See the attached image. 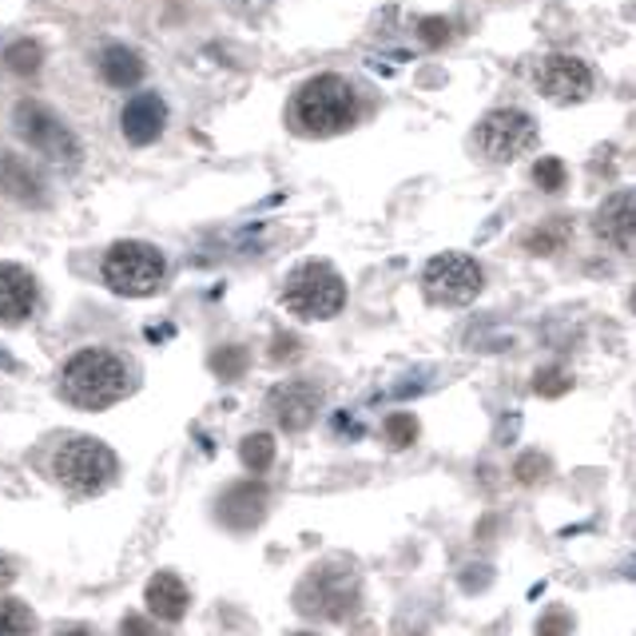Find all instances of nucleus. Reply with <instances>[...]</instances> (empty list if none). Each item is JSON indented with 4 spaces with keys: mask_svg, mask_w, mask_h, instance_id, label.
I'll list each match as a JSON object with an SVG mask.
<instances>
[{
    "mask_svg": "<svg viewBox=\"0 0 636 636\" xmlns=\"http://www.w3.org/2000/svg\"><path fill=\"white\" fill-rule=\"evenodd\" d=\"M100 275H104L108 291L124 299H148L160 291L163 275H168V259L160 248L143 243V239H120L104 251V263H100Z\"/></svg>",
    "mask_w": 636,
    "mask_h": 636,
    "instance_id": "obj_3",
    "label": "nucleus"
},
{
    "mask_svg": "<svg viewBox=\"0 0 636 636\" xmlns=\"http://www.w3.org/2000/svg\"><path fill=\"white\" fill-rule=\"evenodd\" d=\"M359 600V577L351 569H314L299 589L306 617H346Z\"/></svg>",
    "mask_w": 636,
    "mask_h": 636,
    "instance_id": "obj_9",
    "label": "nucleus"
},
{
    "mask_svg": "<svg viewBox=\"0 0 636 636\" xmlns=\"http://www.w3.org/2000/svg\"><path fill=\"white\" fill-rule=\"evenodd\" d=\"M4 64H9L12 72H20V77H29V72H37V64H40V48L32 44V40H17V44L4 52Z\"/></svg>",
    "mask_w": 636,
    "mask_h": 636,
    "instance_id": "obj_21",
    "label": "nucleus"
},
{
    "mask_svg": "<svg viewBox=\"0 0 636 636\" xmlns=\"http://www.w3.org/2000/svg\"><path fill=\"white\" fill-rule=\"evenodd\" d=\"M37 311V279L17 263H0V323H24Z\"/></svg>",
    "mask_w": 636,
    "mask_h": 636,
    "instance_id": "obj_15",
    "label": "nucleus"
},
{
    "mask_svg": "<svg viewBox=\"0 0 636 636\" xmlns=\"http://www.w3.org/2000/svg\"><path fill=\"white\" fill-rule=\"evenodd\" d=\"M593 228H597V235L605 239L608 248L636 255V188L608 195V200L597 208Z\"/></svg>",
    "mask_w": 636,
    "mask_h": 636,
    "instance_id": "obj_12",
    "label": "nucleus"
},
{
    "mask_svg": "<svg viewBox=\"0 0 636 636\" xmlns=\"http://www.w3.org/2000/svg\"><path fill=\"white\" fill-rule=\"evenodd\" d=\"M633 311H636V291H633Z\"/></svg>",
    "mask_w": 636,
    "mask_h": 636,
    "instance_id": "obj_29",
    "label": "nucleus"
},
{
    "mask_svg": "<svg viewBox=\"0 0 636 636\" xmlns=\"http://www.w3.org/2000/svg\"><path fill=\"white\" fill-rule=\"evenodd\" d=\"M422 291L437 306H470L482 295V266L462 251H446L426 263L422 271Z\"/></svg>",
    "mask_w": 636,
    "mask_h": 636,
    "instance_id": "obj_7",
    "label": "nucleus"
},
{
    "mask_svg": "<svg viewBox=\"0 0 636 636\" xmlns=\"http://www.w3.org/2000/svg\"><path fill=\"white\" fill-rule=\"evenodd\" d=\"M115 470L120 466H115L112 446L92 434L68 437L64 446L57 450V457H52V474H57V482L64 485L68 494H80V497L104 494L108 485H112Z\"/></svg>",
    "mask_w": 636,
    "mask_h": 636,
    "instance_id": "obj_4",
    "label": "nucleus"
},
{
    "mask_svg": "<svg viewBox=\"0 0 636 636\" xmlns=\"http://www.w3.org/2000/svg\"><path fill=\"white\" fill-rule=\"evenodd\" d=\"M143 605H148V613L160 620H180L183 613H188L191 605V593L188 585H183V577H175L171 569L155 573L152 581H148V589H143Z\"/></svg>",
    "mask_w": 636,
    "mask_h": 636,
    "instance_id": "obj_16",
    "label": "nucleus"
},
{
    "mask_svg": "<svg viewBox=\"0 0 636 636\" xmlns=\"http://www.w3.org/2000/svg\"><path fill=\"white\" fill-rule=\"evenodd\" d=\"M263 509H266L263 485L243 482L223 494V502H219V522L231 525V529H251V525L263 522Z\"/></svg>",
    "mask_w": 636,
    "mask_h": 636,
    "instance_id": "obj_17",
    "label": "nucleus"
},
{
    "mask_svg": "<svg viewBox=\"0 0 636 636\" xmlns=\"http://www.w3.org/2000/svg\"><path fill=\"white\" fill-rule=\"evenodd\" d=\"M100 77L112 88H135L143 80V60L135 57L132 48L112 44L104 57H100Z\"/></svg>",
    "mask_w": 636,
    "mask_h": 636,
    "instance_id": "obj_18",
    "label": "nucleus"
},
{
    "mask_svg": "<svg viewBox=\"0 0 636 636\" xmlns=\"http://www.w3.org/2000/svg\"><path fill=\"white\" fill-rule=\"evenodd\" d=\"M37 628V617L32 608L17 597H0V636H20V633H32Z\"/></svg>",
    "mask_w": 636,
    "mask_h": 636,
    "instance_id": "obj_20",
    "label": "nucleus"
},
{
    "mask_svg": "<svg viewBox=\"0 0 636 636\" xmlns=\"http://www.w3.org/2000/svg\"><path fill=\"white\" fill-rule=\"evenodd\" d=\"M132 390V374H128L124 359L100 346L72 354L60 374V394L80 410H108L120 398H128Z\"/></svg>",
    "mask_w": 636,
    "mask_h": 636,
    "instance_id": "obj_1",
    "label": "nucleus"
},
{
    "mask_svg": "<svg viewBox=\"0 0 636 636\" xmlns=\"http://www.w3.org/2000/svg\"><path fill=\"white\" fill-rule=\"evenodd\" d=\"M239 462L251 470V474H263L271 462H275V437L271 434H248L239 442Z\"/></svg>",
    "mask_w": 636,
    "mask_h": 636,
    "instance_id": "obj_19",
    "label": "nucleus"
},
{
    "mask_svg": "<svg viewBox=\"0 0 636 636\" xmlns=\"http://www.w3.org/2000/svg\"><path fill=\"white\" fill-rule=\"evenodd\" d=\"M168 124V108L155 92H140L135 100L124 104V115H120V128H124V140L143 148V143H155Z\"/></svg>",
    "mask_w": 636,
    "mask_h": 636,
    "instance_id": "obj_14",
    "label": "nucleus"
},
{
    "mask_svg": "<svg viewBox=\"0 0 636 636\" xmlns=\"http://www.w3.org/2000/svg\"><path fill=\"white\" fill-rule=\"evenodd\" d=\"M283 303L299 319H334L346 306V283L331 263H303L291 271L283 286Z\"/></svg>",
    "mask_w": 636,
    "mask_h": 636,
    "instance_id": "obj_5",
    "label": "nucleus"
},
{
    "mask_svg": "<svg viewBox=\"0 0 636 636\" xmlns=\"http://www.w3.org/2000/svg\"><path fill=\"white\" fill-rule=\"evenodd\" d=\"M12 124H17L20 140L32 143V152L48 155L52 163H68V168H77L80 163L77 135H72V128H68L52 108L37 104V100H20Z\"/></svg>",
    "mask_w": 636,
    "mask_h": 636,
    "instance_id": "obj_6",
    "label": "nucleus"
},
{
    "mask_svg": "<svg viewBox=\"0 0 636 636\" xmlns=\"http://www.w3.org/2000/svg\"><path fill=\"white\" fill-rule=\"evenodd\" d=\"M537 88L557 104H577V100H585L593 92V72L585 60L557 52V57H545L537 64Z\"/></svg>",
    "mask_w": 636,
    "mask_h": 636,
    "instance_id": "obj_10",
    "label": "nucleus"
},
{
    "mask_svg": "<svg viewBox=\"0 0 636 636\" xmlns=\"http://www.w3.org/2000/svg\"><path fill=\"white\" fill-rule=\"evenodd\" d=\"M533 183H537L542 191H561V188H565V163H561V160L533 163Z\"/></svg>",
    "mask_w": 636,
    "mask_h": 636,
    "instance_id": "obj_23",
    "label": "nucleus"
},
{
    "mask_svg": "<svg viewBox=\"0 0 636 636\" xmlns=\"http://www.w3.org/2000/svg\"><path fill=\"white\" fill-rule=\"evenodd\" d=\"M386 437H390V446H414V437H418V422L410 418V414H394V418L386 422Z\"/></svg>",
    "mask_w": 636,
    "mask_h": 636,
    "instance_id": "obj_22",
    "label": "nucleus"
},
{
    "mask_svg": "<svg viewBox=\"0 0 636 636\" xmlns=\"http://www.w3.org/2000/svg\"><path fill=\"white\" fill-rule=\"evenodd\" d=\"M569 386H573V378L565 371H542L537 378H533V390L545 394V398H557V394H565Z\"/></svg>",
    "mask_w": 636,
    "mask_h": 636,
    "instance_id": "obj_24",
    "label": "nucleus"
},
{
    "mask_svg": "<svg viewBox=\"0 0 636 636\" xmlns=\"http://www.w3.org/2000/svg\"><path fill=\"white\" fill-rule=\"evenodd\" d=\"M0 191H4L12 203H20V208H44L48 200L44 171L32 168V163L17 152H0Z\"/></svg>",
    "mask_w": 636,
    "mask_h": 636,
    "instance_id": "obj_13",
    "label": "nucleus"
},
{
    "mask_svg": "<svg viewBox=\"0 0 636 636\" xmlns=\"http://www.w3.org/2000/svg\"><path fill=\"white\" fill-rule=\"evenodd\" d=\"M477 143L494 163H513L525 152H533L537 124H533V115L517 112V108H502V112H489L477 124Z\"/></svg>",
    "mask_w": 636,
    "mask_h": 636,
    "instance_id": "obj_8",
    "label": "nucleus"
},
{
    "mask_svg": "<svg viewBox=\"0 0 636 636\" xmlns=\"http://www.w3.org/2000/svg\"><path fill=\"white\" fill-rule=\"evenodd\" d=\"M266 406H271V414H275L279 426L291 430V434H299V430H306L314 418H319L323 394H319L314 382H283V386L271 390Z\"/></svg>",
    "mask_w": 636,
    "mask_h": 636,
    "instance_id": "obj_11",
    "label": "nucleus"
},
{
    "mask_svg": "<svg viewBox=\"0 0 636 636\" xmlns=\"http://www.w3.org/2000/svg\"><path fill=\"white\" fill-rule=\"evenodd\" d=\"M359 120V95L342 77H314L295 95V124L306 135H339Z\"/></svg>",
    "mask_w": 636,
    "mask_h": 636,
    "instance_id": "obj_2",
    "label": "nucleus"
},
{
    "mask_svg": "<svg viewBox=\"0 0 636 636\" xmlns=\"http://www.w3.org/2000/svg\"><path fill=\"white\" fill-rule=\"evenodd\" d=\"M545 474H549V457L545 454H525L522 462H517V482L533 485V482H542Z\"/></svg>",
    "mask_w": 636,
    "mask_h": 636,
    "instance_id": "obj_25",
    "label": "nucleus"
},
{
    "mask_svg": "<svg viewBox=\"0 0 636 636\" xmlns=\"http://www.w3.org/2000/svg\"><path fill=\"white\" fill-rule=\"evenodd\" d=\"M120 628H124V633H148L152 625H148V620H140V617H124V625H120Z\"/></svg>",
    "mask_w": 636,
    "mask_h": 636,
    "instance_id": "obj_27",
    "label": "nucleus"
},
{
    "mask_svg": "<svg viewBox=\"0 0 636 636\" xmlns=\"http://www.w3.org/2000/svg\"><path fill=\"white\" fill-rule=\"evenodd\" d=\"M418 32L426 37V44H442V40L450 37V24H446V20L430 17V20H422V24H418Z\"/></svg>",
    "mask_w": 636,
    "mask_h": 636,
    "instance_id": "obj_26",
    "label": "nucleus"
},
{
    "mask_svg": "<svg viewBox=\"0 0 636 636\" xmlns=\"http://www.w3.org/2000/svg\"><path fill=\"white\" fill-rule=\"evenodd\" d=\"M9 585H12V565L0 557V589H9Z\"/></svg>",
    "mask_w": 636,
    "mask_h": 636,
    "instance_id": "obj_28",
    "label": "nucleus"
}]
</instances>
